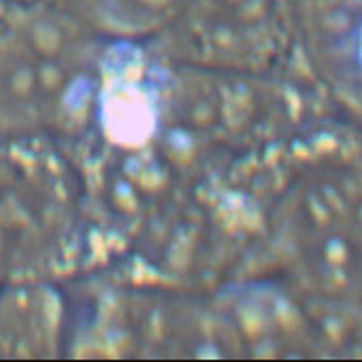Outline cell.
Listing matches in <instances>:
<instances>
[{
	"label": "cell",
	"instance_id": "7a4b0ae2",
	"mask_svg": "<svg viewBox=\"0 0 362 362\" xmlns=\"http://www.w3.org/2000/svg\"><path fill=\"white\" fill-rule=\"evenodd\" d=\"M43 134L0 139V286L35 284L62 256L73 197Z\"/></svg>",
	"mask_w": 362,
	"mask_h": 362
},
{
	"label": "cell",
	"instance_id": "3957f363",
	"mask_svg": "<svg viewBox=\"0 0 362 362\" xmlns=\"http://www.w3.org/2000/svg\"><path fill=\"white\" fill-rule=\"evenodd\" d=\"M64 16L117 33H149L181 24L201 0H37Z\"/></svg>",
	"mask_w": 362,
	"mask_h": 362
},
{
	"label": "cell",
	"instance_id": "6da1fadb",
	"mask_svg": "<svg viewBox=\"0 0 362 362\" xmlns=\"http://www.w3.org/2000/svg\"><path fill=\"white\" fill-rule=\"evenodd\" d=\"M81 28L37 0H0V139L62 124L90 64Z\"/></svg>",
	"mask_w": 362,
	"mask_h": 362
}]
</instances>
